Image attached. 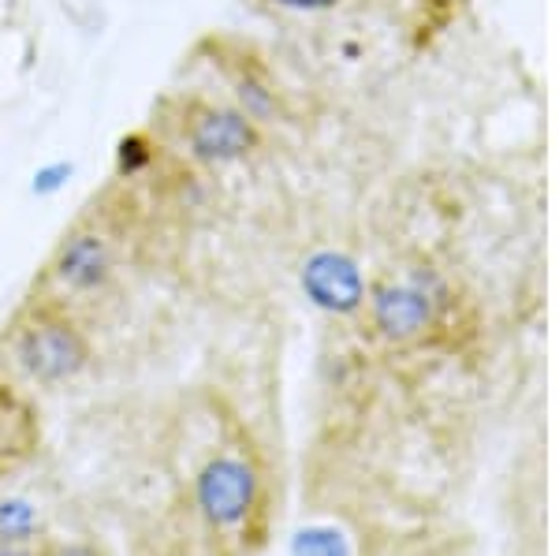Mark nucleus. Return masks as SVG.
<instances>
[{"instance_id":"1","label":"nucleus","mask_w":559,"mask_h":556,"mask_svg":"<svg viewBox=\"0 0 559 556\" xmlns=\"http://www.w3.org/2000/svg\"><path fill=\"white\" fill-rule=\"evenodd\" d=\"M12 355L26 378L45 385V389L75 381L90 366V344L79 333V326L49 310L34 314L20 333H15Z\"/></svg>"},{"instance_id":"2","label":"nucleus","mask_w":559,"mask_h":556,"mask_svg":"<svg viewBox=\"0 0 559 556\" xmlns=\"http://www.w3.org/2000/svg\"><path fill=\"white\" fill-rule=\"evenodd\" d=\"M261 505V474L247 456L221 452L194 478V508L213 531H239Z\"/></svg>"},{"instance_id":"3","label":"nucleus","mask_w":559,"mask_h":556,"mask_svg":"<svg viewBox=\"0 0 559 556\" xmlns=\"http://www.w3.org/2000/svg\"><path fill=\"white\" fill-rule=\"evenodd\" d=\"M302 292L313 307L329 314H355L366 303V281L355 258L340 250H318L302 265Z\"/></svg>"},{"instance_id":"4","label":"nucleus","mask_w":559,"mask_h":556,"mask_svg":"<svg viewBox=\"0 0 559 556\" xmlns=\"http://www.w3.org/2000/svg\"><path fill=\"white\" fill-rule=\"evenodd\" d=\"M187 142H191V154L205 165H228V161H239L254 150L258 131L250 123V113L205 109L187 128Z\"/></svg>"},{"instance_id":"5","label":"nucleus","mask_w":559,"mask_h":556,"mask_svg":"<svg viewBox=\"0 0 559 556\" xmlns=\"http://www.w3.org/2000/svg\"><path fill=\"white\" fill-rule=\"evenodd\" d=\"M432 307H437V299L421 284H384V288L373 292V303H369L373 326L381 329L384 340H395V344L426 333Z\"/></svg>"},{"instance_id":"6","label":"nucleus","mask_w":559,"mask_h":556,"mask_svg":"<svg viewBox=\"0 0 559 556\" xmlns=\"http://www.w3.org/2000/svg\"><path fill=\"white\" fill-rule=\"evenodd\" d=\"M57 281L71 292H97L112 276V255L97 232H75L57 250Z\"/></svg>"},{"instance_id":"7","label":"nucleus","mask_w":559,"mask_h":556,"mask_svg":"<svg viewBox=\"0 0 559 556\" xmlns=\"http://www.w3.org/2000/svg\"><path fill=\"white\" fill-rule=\"evenodd\" d=\"M41 534V512L31 497H0V542L34 545Z\"/></svg>"},{"instance_id":"8","label":"nucleus","mask_w":559,"mask_h":556,"mask_svg":"<svg viewBox=\"0 0 559 556\" xmlns=\"http://www.w3.org/2000/svg\"><path fill=\"white\" fill-rule=\"evenodd\" d=\"M292 556H350V545L344 531H336V527H329V523H313L295 534Z\"/></svg>"},{"instance_id":"9","label":"nucleus","mask_w":559,"mask_h":556,"mask_svg":"<svg viewBox=\"0 0 559 556\" xmlns=\"http://www.w3.org/2000/svg\"><path fill=\"white\" fill-rule=\"evenodd\" d=\"M71 173H75V165H68V161H52V165H45L34 173V194H57L60 187H68Z\"/></svg>"},{"instance_id":"10","label":"nucleus","mask_w":559,"mask_h":556,"mask_svg":"<svg viewBox=\"0 0 559 556\" xmlns=\"http://www.w3.org/2000/svg\"><path fill=\"white\" fill-rule=\"evenodd\" d=\"M45 556H105V549L94 542H60V545H49Z\"/></svg>"},{"instance_id":"11","label":"nucleus","mask_w":559,"mask_h":556,"mask_svg":"<svg viewBox=\"0 0 559 556\" xmlns=\"http://www.w3.org/2000/svg\"><path fill=\"white\" fill-rule=\"evenodd\" d=\"M273 4L299 8V12H321V8H332V4H340V0H273Z\"/></svg>"},{"instance_id":"12","label":"nucleus","mask_w":559,"mask_h":556,"mask_svg":"<svg viewBox=\"0 0 559 556\" xmlns=\"http://www.w3.org/2000/svg\"><path fill=\"white\" fill-rule=\"evenodd\" d=\"M0 556H38L31 549V545H8V542H0Z\"/></svg>"},{"instance_id":"13","label":"nucleus","mask_w":559,"mask_h":556,"mask_svg":"<svg viewBox=\"0 0 559 556\" xmlns=\"http://www.w3.org/2000/svg\"><path fill=\"white\" fill-rule=\"evenodd\" d=\"M153 556H179V553H153Z\"/></svg>"}]
</instances>
